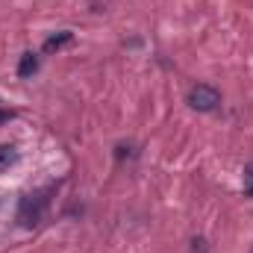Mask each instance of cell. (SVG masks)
<instances>
[{
    "mask_svg": "<svg viewBox=\"0 0 253 253\" xmlns=\"http://www.w3.org/2000/svg\"><path fill=\"white\" fill-rule=\"evenodd\" d=\"M12 115H15V112H12V109H0V124H6V121H9V118H12Z\"/></svg>",
    "mask_w": 253,
    "mask_h": 253,
    "instance_id": "5b68a950",
    "label": "cell"
},
{
    "mask_svg": "<svg viewBox=\"0 0 253 253\" xmlns=\"http://www.w3.org/2000/svg\"><path fill=\"white\" fill-rule=\"evenodd\" d=\"M186 103H189L191 109H197V112H212V109H218L221 94H218V88H212V85H206V83H197V85L189 88Z\"/></svg>",
    "mask_w": 253,
    "mask_h": 253,
    "instance_id": "6da1fadb",
    "label": "cell"
},
{
    "mask_svg": "<svg viewBox=\"0 0 253 253\" xmlns=\"http://www.w3.org/2000/svg\"><path fill=\"white\" fill-rule=\"evenodd\" d=\"M15 162H18V150L9 147V144H3V147H0V171H6V168L15 165Z\"/></svg>",
    "mask_w": 253,
    "mask_h": 253,
    "instance_id": "277c9868",
    "label": "cell"
},
{
    "mask_svg": "<svg viewBox=\"0 0 253 253\" xmlns=\"http://www.w3.org/2000/svg\"><path fill=\"white\" fill-rule=\"evenodd\" d=\"M36 71H39V56H36V53H24V56H21V65H18V77L27 80V77H33Z\"/></svg>",
    "mask_w": 253,
    "mask_h": 253,
    "instance_id": "3957f363",
    "label": "cell"
},
{
    "mask_svg": "<svg viewBox=\"0 0 253 253\" xmlns=\"http://www.w3.org/2000/svg\"><path fill=\"white\" fill-rule=\"evenodd\" d=\"M74 42V33H68V30H62V33H56V36H50L44 44H42V50L44 53H56V50H62L65 44H71Z\"/></svg>",
    "mask_w": 253,
    "mask_h": 253,
    "instance_id": "7a4b0ae2",
    "label": "cell"
}]
</instances>
